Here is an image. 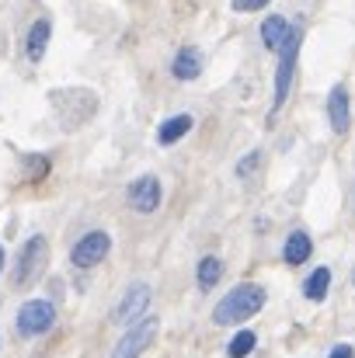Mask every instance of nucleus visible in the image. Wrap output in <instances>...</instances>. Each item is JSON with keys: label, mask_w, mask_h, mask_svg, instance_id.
I'll use <instances>...</instances> for the list:
<instances>
[{"label": "nucleus", "mask_w": 355, "mask_h": 358, "mask_svg": "<svg viewBox=\"0 0 355 358\" xmlns=\"http://www.w3.org/2000/svg\"><path fill=\"white\" fill-rule=\"evenodd\" d=\"M261 306H265V289H261V285H237V289H230V292L216 303V310H213V324L227 327V324L251 320Z\"/></svg>", "instance_id": "f257e3e1"}, {"label": "nucleus", "mask_w": 355, "mask_h": 358, "mask_svg": "<svg viewBox=\"0 0 355 358\" xmlns=\"http://www.w3.org/2000/svg\"><path fill=\"white\" fill-rule=\"evenodd\" d=\"M49 98H53V108L60 112V122H63L67 129H77V122L84 125V122L95 115V108H98V94H95V91H84V87L53 91Z\"/></svg>", "instance_id": "f03ea898"}, {"label": "nucleus", "mask_w": 355, "mask_h": 358, "mask_svg": "<svg viewBox=\"0 0 355 358\" xmlns=\"http://www.w3.org/2000/svg\"><path fill=\"white\" fill-rule=\"evenodd\" d=\"M46 264H49V243H46V237H32L25 247H21V254H18V264H14V285H18V289L35 285V282L42 278Z\"/></svg>", "instance_id": "7ed1b4c3"}, {"label": "nucleus", "mask_w": 355, "mask_h": 358, "mask_svg": "<svg viewBox=\"0 0 355 358\" xmlns=\"http://www.w3.org/2000/svg\"><path fill=\"white\" fill-rule=\"evenodd\" d=\"M282 56H279V73H275V98H272V115L286 105V98H289V87H293V73H296V56H300V31L293 28L289 35H286V42H282V49H279Z\"/></svg>", "instance_id": "20e7f679"}, {"label": "nucleus", "mask_w": 355, "mask_h": 358, "mask_svg": "<svg viewBox=\"0 0 355 358\" xmlns=\"http://www.w3.org/2000/svg\"><path fill=\"white\" fill-rule=\"evenodd\" d=\"M53 320H56V306H53L49 299H28V303L18 310V331H21L25 338L46 334V331L53 327Z\"/></svg>", "instance_id": "39448f33"}, {"label": "nucleus", "mask_w": 355, "mask_h": 358, "mask_svg": "<svg viewBox=\"0 0 355 358\" xmlns=\"http://www.w3.org/2000/svg\"><path fill=\"white\" fill-rule=\"evenodd\" d=\"M146 306H150V285L136 282V285L125 289L122 303L112 310V320H116V324H139V320L146 317Z\"/></svg>", "instance_id": "423d86ee"}, {"label": "nucleus", "mask_w": 355, "mask_h": 358, "mask_svg": "<svg viewBox=\"0 0 355 358\" xmlns=\"http://www.w3.org/2000/svg\"><path fill=\"white\" fill-rule=\"evenodd\" d=\"M109 250H112V237H109L105 230H95V234H88V237L74 247L70 257H74L77 268H91V264H102V261L109 257Z\"/></svg>", "instance_id": "0eeeda50"}, {"label": "nucleus", "mask_w": 355, "mask_h": 358, "mask_svg": "<svg viewBox=\"0 0 355 358\" xmlns=\"http://www.w3.org/2000/svg\"><path fill=\"white\" fill-rule=\"evenodd\" d=\"M157 327H160V324H157L153 317H143V320H139V324L118 341V348H116V355L112 358H139V352L157 338Z\"/></svg>", "instance_id": "6e6552de"}, {"label": "nucleus", "mask_w": 355, "mask_h": 358, "mask_svg": "<svg viewBox=\"0 0 355 358\" xmlns=\"http://www.w3.org/2000/svg\"><path fill=\"white\" fill-rule=\"evenodd\" d=\"M129 206L136 213H153L160 206V181L150 178V174L146 178H136L132 188H129Z\"/></svg>", "instance_id": "1a4fd4ad"}, {"label": "nucleus", "mask_w": 355, "mask_h": 358, "mask_svg": "<svg viewBox=\"0 0 355 358\" xmlns=\"http://www.w3.org/2000/svg\"><path fill=\"white\" fill-rule=\"evenodd\" d=\"M328 119H331V129L335 132H345L349 129V91L338 84L331 87V98H328Z\"/></svg>", "instance_id": "9d476101"}, {"label": "nucleus", "mask_w": 355, "mask_h": 358, "mask_svg": "<svg viewBox=\"0 0 355 358\" xmlns=\"http://www.w3.org/2000/svg\"><path fill=\"white\" fill-rule=\"evenodd\" d=\"M310 250H314L310 237H307L303 230H296V234H289V237H286L282 257H286V264H303V261L310 257Z\"/></svg>", "instance_id": "9b49d317"}, {"label": "nucleus", "mask_w": 355, "mask_h": 358, "mask_svg": "<svg viewBox=\"0 0 355 358\" xmlns=\"http://www.w3.org/2000/svg\"><path fill=\"white\" fill-rule=\"evenodd\" d=\"M199 70H202V56H199V49H181L178 56H174V77L178 80H195L199 77Z\"/></svg>", "instance_id": "f8f14e48"}, {"label": "nucleus", "mask_w": 355, "mask_h": 358, "mask_svg": "<svg viewBox=\"0 0 355 358\" xmlns=\"http://www.w3.org/2000/svg\"><path fill=\"white\" fill-rule=\"evenodd\" d=\"M49 21H35L32 24V31H28V59L32 63H39L42 56H46V45H49Z\"/></svg>", "instance_id": "ddd939ff"}, {"label": "nucleus", "mask_w": 355, "mask_h": 358, "mask_svg": "<svg viewBox=\"0 0 355 358\" xmlns=\"http://www.w3.org/2000/svg\"><path fill=\"white\" fill-rule=\"evenodd\" d=\"M289 31L293 28L286 24V17H265V24H261V38H265L268 49H282V42H286Z\"/></svg>", "instance_id": "4468645a"}, {"label": "nucleus", "mask_w": 355, "mask_h": 358, "mask_svg": "<svg viewBox=\"0 0 355 358\" xmlns=\"http://www.w3.org/2000/svg\"><path fill=\"white\" fill-rule=\"evenodd\" d=\"M188 129H192V115H174V119H167L160 125L157 139H160V146H171V143H178Z\"/></svg>", "instance_id": "2eb2a0df"}, {"label": "nucleus", "mask_w": 355, "mask_h": 358, "mask_svg": "<svg viewBox=\"0 0 355 358\" xmlns=\"http://www.w3.org/2000/svg\"><path fill=\"white\" fill-rule=\"evenodd\" d=\"M328 289H331V271H328V268H317V271L303 282V292H307V299H314V303H321V299L328 296Z\"/></svg>", "instance_id": "dca6fc26"}, {"label": "nucleus", "mask_w": 355, "mask_h": 358, "mask_svg": "<svg viewBox=\"0 0 355 358\" xmlns=\"http://www.w3.org/2000/svg\"><path fill=\"white\" fill-rule=\"evenodd\" d=\"M220 278H223V261L220 257H202L199 261V285L202 289H213Z\"/></svg>", "instance_id": "f3484780"}, {"label": "nucleus", "mask_w": 355, "mask_h": 358, "mask_svg": "<svg viewBox=\"0 0 355 358\" xmlns=\"http://www.w3.org/2000/svg\"><path fill=\"white\" fill-rule=\"evenodd\" d=\"M258 345V338H254V331H240L234 341L227 345V355L230 358H247L251 355V348Z\"/></svg>", "instance_id": "a211bd4d"}, {"label": "nucleus", "mask_w": 355, "mask_h": 358, "mask_svg": "<svg viewBox=\"0 0 355 358\" xmlns=\"http://www.w3.org/2000/svg\"><path fill=\"white\" fill-rule=\"evenodd\" d=\"M268 0H234L237 10H258V7H265Z\"/></svg>", "instance_id": "6ab92c4d"}, {"label": "nucleus", "mask_w": 355, "mask_h": 358, "mask_svg": "<svg viewBox=\"0 0 355 358\" xmlns=\"http://www.w3.org/2000/svg\"><path fill=\"white\" fill-rule=\"evenodd\" d=\"M331 358H355V348L352 345H335V348H331Z\"/></svg>", "instance_id": "aec40b11"}, {"label": "nucleus", "mask_w": 355, "mask_h": 358, "mask_svg": "<svg viewBox=\"0 0 355 358\" xmlns=\"http://www.w3.org/2000/svg\"><path fill=\"white\" fill-rule=\"evenodd\" d=\"M0 271H4V250H0Z\"/></svg>", "instance_id": "412c9836"}, {"label": "nucleus", "mask_w": 355, "mask_h": 358, "mask_svg": "<svg viewBox=\"0 0 355 358\" xmlns=\"http://www.w3.org/2000/svg\"><path fill=\"white\" fill-rule=\"evenodd\" d=\"M352 285H355V271H352Z\"/></svg>", "instance_id": "4be33fe9"}]
</instances>
